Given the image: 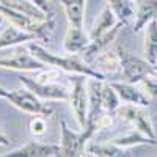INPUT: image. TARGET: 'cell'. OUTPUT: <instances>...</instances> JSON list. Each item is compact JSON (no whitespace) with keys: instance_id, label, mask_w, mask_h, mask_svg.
<instances>
[{"instance_id":"cell-1","label":"cell","mask_w":157,"mask_h":157,"mask_svg":"<svg viewBox=\"0 0 157 157\" xmlns=\"http://www.w3.org/2000/svg\"><path fill=\"white\" fill-rule=\"evenodd\" d=\"M27 47H29V52L35 58H38L39 61H43L44 64H47L50 68H57L60 71L71 72V74H85L88 77L99 78V80H107L105 75H102L101 72L93 69L90 63H86L85 60H82L77 55L61 57V55H57V54H52V52H49L46 47L39 46L38 43H33V41L29 43Z\"/></svg>"},{"instance_id":"cell-2","label":"cell","mask_w":157,"mask_h":157,"mask_svg":"<svg viewBox=\"0 0 157 157\" xmlns=\"http://www.w3.org/2000/svg\"><path fill=\"white\" fill-rule=\"evenodd\" d=\"M0 16L3 19H6L11 25H14V27L36 35L38 41H43V43H49L52 33L55 30V17L47 19L44 22H38V21L32 19L30 16H27L25 13L13 10V8L3 5V3H0Z\"/></svg>"},{"instance_id":"cell-3","label":"cell","mask_w":157,"mask_h":157,"mask_svg":"<svg viewBox=\"0 0 157 157\" xmlns=\"http://www.w3.org/2000/svg\"><path fill=\"white\" fill-rule=\"evenodd\" d=\"M121 61V75L126 82L130 83H140L146 75L155 74V66L151 64L146 58H140L134 55L132 52L126 50L121 46H115Z\"/></svg>"},{"instance_id":"cell-4","label":"cell","mask_w":157,"mask_h":157,"mask_svg":"<svg viewBox=\"0 0 157 157\" xmlns=\"http://www.w3.org/2000/svg\"><path fill=\"white\" fill-rule=\"evenodd\" d=\"M90 77L85 74H74L71 77V90H69V102L74 116L82 130L86 127V115L90 105V91H88Z\"/></svg>"},{"instance_id":"cell-5","label":"cell","mask_w":157,"mask_h":157,"mask_svg":"<svg viewBox=\"0 0 157 157\" xmlns=\"http://www.w3.org/2000/svg\"><path fill=\"white\" fill-rule=\"evenodd\" d=\"M10 104H13L16 109L30 113V115H41V116H49L52 115V109L47 107L43 102L41 98H38L35 93L24 86L22 88H16V90H10L8 94L5 98Z\"/></svg>"},{"instance_id":"cell-6","label":"cell","mask_w":157,"mask_h":157,"mask_svg":"<svg viewBox=\"0 0 157 157\" xmlns=\"http://www.w3.org/2000/svg\"><path fill=\"white\" fill-rule=\"evenodd\" d=\"M116 115L120 116L121 120L127 121L134 129L146 134L151 138H155V130H154V126H152V121H151V115L143 105H137V104H123V105L118 107Z\"/></svg>"},{"instance_id":"cell-7","label":"cell","mask_w":157,"mask_h":157,"mask_svg":"<svg viewBox=\"0 0 157 157\" xmlns=\"http://www.w3.org/2000/svg\"><path fill=\"white\" fill-rule=\"evenodd\" d=\"M19 82L43 101H69V90L60 83L39 82L36 78H30L27 75H21Z\"/></svg>"},{"instance_id":"cell-8","label":"cell","mask_w":157,"mask_h":157,"mask_svg":"<svg viewBox=\"0 0 157 157\" xmlns=\"http://www.w3.org/2000/svg\"><path fill=\"white\" fill-rule=\"evenodd\" d=\"M60 130H61V138H60V155L61 157H77V155H85L86 143L82 138V132L77 134L69 129L68 123L61 120L60 121Z\"/></svg>"},{"instance_id":"cell-9","label":"cell","mask_w":157,"mask_h":157,"mask_svg":"<svg viewBox=\"0 0 157 157\" xmlns=\"http://www.w3.org/2000/svg\"><path fill=\"white\" fill-rule=\"evenodd\" d=\"M110 85L116 90L123 104H137V105L148 107L151 104V98L141 90L138 83H130V82H110Z\"/></svg>"},{"instance_id":"cell-10","label":"cell","mask_w":157,"mask_h":157,"mask_svg":"<svg viewBox=\"0 0 157 157\" xmlns=\"http://www.w3.org/2000/svg\"><path fill=\"white\" fill-rule=\"evenodd\" d=\"M121 27H124V25H123L121 22H118L115 27H112L109 32H105L104 35H101V36H98V38H94V39H91L90 44L82 50V58H83L86 63H91V61L94 60L96 55H99L102 50H105V49L115 41L116 36H118V33H120V30H121Z\"/></svg>"},{"instance_id":"cell-11","label":"cell","mask_w":157,"mask_h":157,"mask_svg":"<svg viewBox=\"0 0 157 157\" xmlns=\"http://www.w3.org/2000/svg\"><path fill=\"white\" fill-rule=\"evenodd\" d=\"M0 68H8V69H14V71H33V72H38V71L47 68V64H44L43 61L35 58L32 54H22V52H17L14 57L0 58Z\"/></svg>"},{"instance_id":"cell-12","label":"cell","mask_w":157,"mask_h":157,"mask_svg":"<svg viewBox=\"0 0 157 157\" xmlns=\"http://www.w3.org/2000/svg\"><path fill=\"white\" fill-rule=\"evenodd\" d=\"M91 68L96 69L98 72H101L102 75H110L115 72H121V61H120V55H118L116 49L115 50H102L99 55L94 57V60L90 63Z\"/></svg>"},{"instance_id":"cell-13","label":"cell","mask_w":157,"mask_h":157,"mask_svg":"<svg viewBox=\"0 0 157 157\" xmlns=\"http://www.w3.org/2000/svg\"><path fill=\"white\" fill-rule=\"evenodd\" d=\"M137 8H135V17L132 30L134 33L141 32L146 29V25L157 17V0H135Z\"/></svg>"},{"instance_id":"cell-14","label":"cell","mask_w":157,"mask_h":157,"mask_svg":"<svg viewBox=\"0 0 157 157\" xmlns=\"http://www.w3.org/2000/svg\"><path fill=\"white\" fill-rule=\"evenodd\" d=\"M10 157H16V155H24V157H55L60 155V145H44V143H36L30 141L25 146H21L14 151H11L8 154Z\"/></svg>"},{"instance_id":"cell-15","label":"cell","mask_w":157,"mask_h":157,"mask_svg":"<svg viewBox=\"0 0 157 157\" xmlns=\"http://www.w3.org/2000/svg\"><path fill=\"white\" fill-rule=\"evenodd\" d=\"M64 8L68 19V27L71 29H83L85 21V8L86 0H58Z\"/></svg>"},{"instance_id":"cell-16","label":"cell","mask_w":157,"mask_h":157,"mask_svg":"<svg viewBox=\"0 0 157 157\" xmlns=\"http://www.w3.org/2000/svg\"><path fill=\"white\" fill-rule=\"evenodd\" d=\"M32 41H38V36L21 30L14 25H10L8 29L3 30V33L0 35V49L5 47H13V46H19V44H25V43H32Z\"/></svg>"},{"instance_id":"cell-17","label":"cell","mask_w":157,"mask_h":157,"mask_svg":"<svg viewBox=\"0 0 157 157\" xmlns=\"http://www.w3.org/2000/svg\"><path fill=\"white\" fill-rule=\"evenodd\" d=\"M91 41L90 35L85 33L83 29H71L68 27L66 36H64L63 41V49L69 52V54H77V52H82Z\"/></svg>"},{"instance_id":"cell-18","label":"cell","mask_w":157,"mask_h":157,"mask_svg":"<svg viewBox=\"0 0 157 157\" xmlns=\"http://www.w3.org/2000/svg\"><path fill=\"white\" fill-rule=\"evenodd\" d=\"M85 151L90 155H98V157H130L132 152H130L129 148H123L118 146L112 141L107 143H98V145H90L85 148Z\"/></svg>"},{"instance_id":"cell-19","label":"cell","mask_w":157,"mask_h":157,"mask_svg":"<svg viewBox=\"0 0 157 157\" xmlns=\"http://www.w3.org/2000/svg\"><path fill=\"white\" fill-rule=\"evenodd\" d=\"M0 3H3L13 10H17L21 13H25L27 16H30L32 19L38 21V22H44L47 19H52V17H55V16H47L44 11L39 10L32 0H0Z\"/></svg>"},{"instance_id":"cell-20","label":"cell","mask_w":157,"mask_h":157,"mask_svg":"<svg viewBox=\"0 0 157 157\" xmlns=\"http://www.w3.org/2000/svg\"><path fill=\"white\" fill-rule=\"evenodd\" d=\"M118 24V19L115 16V13L112 11V8L107 5L105 8H104L101 11V14L98 16L94 25H93V29H91V33H90V38L91 39H94L101 35H104L105 32H109L112 27H115V25Z\"/></svg>"},{"instance_id":"cell-21","label":"cell","mask_w":157,"mask_h":157,"mask_svg":"<svg viewBox=\"0 0 157 157\" xmlns=\"http://www.w3.org/2000/svg\"><path fill=\"white\" fill-rule=\"evenodd\" d=\"M107 5L112 8L118 22L123 25H129L130 21L135 17V6L132 0H107Z\"/></svg>"},{"instance_id":"cell-22","label":"cell","mask_w":157,"mask_h":157,"mask_svg":"<svg viewBox=\"0 0 157 157\" xmlns=\"http://www.w3.org/2000/svg\"><path fill=\"white\" fill-rule=\"evenodd\" d=\"M110 141L115 143V145H118V146H123V148L138 146V145H157L155 138L148 137L146 134L140 132V130H137V129L130 130V132L126 134V135L116 137V138H113V140H110Z\"/></svg>"},{"instance_id":"cell-23","label":"cell","mask_w":157,"mask_h":157,"mask_svg":"<svg viewBox=\"0 0 157 157\" xmlns=\"http://www.w3.org/2000/svg\"><path fill=\"white\" fill-rule=\"evenodd\" d=\"M145 58L157 66V17L146 25L145 33Z\"/></svg>"},{"instance_id":"cell-24","label":"cell","mask_w":157,"mask_h":157,"mask_svg":"<svg viewBox=\"0 0 157 157\" xmlns=\"http://www.w3.org/2000/svg\"><path fill=\"white\" fill-rule=\"evenodd\" d=\"M101 101H102V110L105 113H116L118 107L121 105V99H120V96H118L116 90L107 80L102 82Z\"/></svg>"},{"instance_id":"cell-25","label":"cell","mask_w":157,"mask_h":157,"mask_svg":"<svg viewBox=\"0 0 157 157\" xmlns=\"http://www.w3.org/2000/svg\"><path fill=\"white\" fill-rule=\"evenodd\" d=\"M41 115H35V118L29 121V132L32 137L39 138V137H44L47 132V124L43 118H39Z\"/></svg>"},{"instance_id":"cell-26","label":"cell","mask_w":157,"mask_h":157,"mask_svg":"<svg viewBox=\"0 0 157 157\" xmlns=\"http://www.w3.org/2000/svg\"><path fill=\"white\" fill-rule=\"evenodd\" d=\"M138 85L143 86V90L146 91V94L151 98V101H157V75L155 74L146 75Z\"/></svg>"},{"instance_id":"cell-27","label":"cell","mask_w":157,"mask_h":157,"mask_svg":"<svg viewBox=\"0 0 157 157\" xmlns=\"http://www.w3.org/2000/svg\"><path fill=\"white\" fill-rule=\"evenodd\" d=\"M32 2L41 11H44L47 16H54V11H52V6H50V0H32Z\"/></svg>"},{"instance_id":"cell-28","label":"cell","mask_w":157,"mask_h":157,"mask_svg":"<svg viewBox=\"0 0 157 157\" xmlns=\"http://www.w3.org/2000/svg\"><path fill=\"white\" fill-rule=\"evenodd\" d=\"M10 143H11V140L0 130V146H10Z\"/></svg>"},{"instance_id":"cell-29","label":"cell","mask_w":157,"mask_h":157,"mask_svg":"<svg viewBox=\"0 0 157 157\" xmlns=\"http://www.w3.org/2000/svg\"><path fill=\"white\" fill-rule=\"evenodd\" d=\"M8 91H10V90H6V88H3L2 85H0V98H3V99H5L6 94H8Z\"/></svg>"},{"instance_id":"cell-30","label":"cell","mask_w":157,"mask_h":157,"mask_svg":"<svg viewBox=\"0 0 157 157\" xmlns=\"http://www.w3.org/2000/svg\"><path fill=\"white\" fill-rule=\"evenodd\" d=\"M2 22H3V17H2V16H0V25H2Z\"/></svg>"},{"instance_id":"cell-31","label":"cell","mask_w":157,"mask_h":157,"mask_svg":"<svg viewBox=\"0 0 157 157\" xmlns=\"http://www.w3.org/2000/svg\"><path fill=\"white\" fill-rule=\"evenodd\" d=\"M155 75H157V72H155Z\"/></svg>"}]
</instances>
